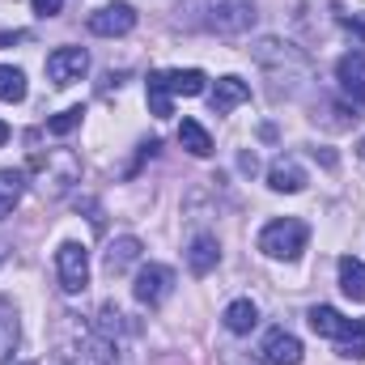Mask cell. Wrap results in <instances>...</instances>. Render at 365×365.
Returning a JSON list of instances; mask_svg holds the SVG:
<instances>
[{"instance_id": "30bf717a", "label": "cell", "mask_w": 365, "mask_h": 365, "mask_svg": "<svg viewBox=\"0 0 365 365\" xmlns=\"http://www.w3.org/2000/svg\"><path fill=\"white\" fill-rule=\"evenodd\" d=\"M268 187H272V191H284V195L302 191V187H306V170H302V162L289 158V153H280L272 166H268Z\"/></svg>"}, {"instance_id": "44dd1931", "label": "cell", "mask_w": 365, "mask_h": 365, "mask_svg": "<svg viewBox=\"0 0 365 365\" xmlns=\"http://www.w3.org/2000/svg\"><path fill=\"white\" fill-rule=\"evenodd\" d=\"M306 319H310V331H314V336H327V340H336L340 327H344V314L331 310V306H310Z\"/></svg>"}, {"instance_id": "8992f818", "label": "cell", "mask_w": 365, "mask_h": 365, "mask_svg": "<svg viewBox=\"0 0 365 365\" xmlns=\"http://www.w3.org/2000/svg\"><path fill=\"white\" fill-rule=\"evenodd\" d=\"M136 30V9L115 0V4H102L90 13V34L98 38H119V34H132Z\"/></svg>"}, {"instance_id": "484cf974", "label": "cell", "mask_w": 365, "mask_h": 365, "mask_svg": "<svg viewBox=\"0 0 365 365\" xmlns=\"http://www.w3.org/2000/svg\"><path fill=\"white\" fill-rule=\"evenodd\" d=\"M30 34L26 30H0V47H9V43H26Z\"/></svg>"}, {"instance_id": "d6986e66", "label": "cell", "mask_w": 365, "mask_h": 365, "mask_svg": "<svg viewBox=\"0 0 365 365\" xmlns=\"http://www.w3.org/2000/svg\"><path fill=\"white\" fill-rule=\"evenodd\" d=\"M21 195H26V170H0V217H9Z\"/></svg>"}, {"instance_id": "ba28073f", "label": "cell", "mask_w": 365, "mask_h": 365, "mask_svg": "<svg viewBox=\"0 0 365 365\" xmlns=\"http://www.w3.org/2000/svg\"><path fill=\"white\" fill-rule=\"evenodd\" d=\"M336 81H340V93H344L353 106H365V51H344V56H340Z\"/></svg>"}, {"instance_id": "52a82bcc", "label": "cell", "mask_w": 365, "mask_h": 365, "mask_svg": "<svg viewBox=\"0 0 365 365\" xmlns=\"http://www.w3.org/2000/svg\"><path fill=\"white\" fill-rule=\"evenodd\" d=\"M170 289H175V272L166 268V264H149V268H140L136 272V284H132V293H136V302L140 306H162L166 297H170Z\"/></svg>"}, {"instance_id": "4dcf8cb0", "label": "cell", "mask_w": 365, "mask_h": 365, "mask_svg": "<svg viewBox=\"0 0 365 365\" xmlns=\"http://www.w3.org/2000/svg\"><path fill=\"white\" fill-rule=\"evenodd\" d=\"M21 365H30V361H21Z\"/></svg>"}, {"instance_id": "e0dca14e", "label": "cell", "mask_w": 365, "mask_h": 365, "mask_svg": "<svg viewBox=\"0 0 365 365\" xmlns=\"http://www.w3.org/2000/svg\"><path fill=\"white\" fill-rule=\"evenodd\" d=\"M17 340H21V323H17V310L13 302L0 297V361H9L17 353Z\"/></svg>"}, {"instance_id": "4316f807", "label": "cell", "mask_w": 365, "mask_h": 365, "mask_svg": "<svg viewBox=\"0 0 365 365\" xmlns=\"http://www.w3.org/2000/svg\"><path fill=\"white\" fill-rule=\"evenodd\" d=\"M221 361H225V365H255V361H242L234 349H225V353H221Z\"/></svg>"}, {"instance_id": "ffe728a7", "label": "cell", "mask_w": 365, "mask_h": 365, "mask_svg": "<svg viewBox=\"0 0 365 365\" xmlns=\"http://www.w3.org/2000/svg\"><path fill=\"white\" fill-rule=\"evenodd\" d=\"M340 289H344L353 302H365V264L361 259H353V255L340 259Z\"/></svg>"}, {"instance_id": "9a60e30c", "label": "cell", "mask_w": 365, "mask_h": 365, "mask_svg": "<svg viewBox=\"0 0 365 365\" xmlns=\"http://www.w3.org/2000/svg\"><path fill=\"white\" fill-rule=\"evenodd\" d=\"M162 81H166V90L175 93V98H200L208 77L200 68H170V73H162Z\"/></svg>"}, {"instance_id": "5b68a950", "label": "cell", "mask_w": 365, "mask_h": 365, "mask_svg": "<svg viewBox=\"0 0 365 365\" xmlns=\"http://www.w3.org/2000/svg\"><path fill=\"white\" fill-rule=\"evenodd\" d=\"M90 73V51L86 47H56L51 56H47V77H51V86H73V81H81Z\"/></svg>"}, {"instance_id": "83f0119b", "label": "cell", "mask_w": 365, "mask_h": 365, "mask_svg": "<svg viewBox=\"0 0 365 365\" xmlns=\"http://www.w3.org/2000/svg\"><path fill=\"white\" fill-rule=\"evenodd\" d=\"M4 140H9V123H0V145H4Z\"/></svg>"}, {"instance_id": "ac0fdd59", "label": "cell", "mask_w": 365, "mask_h": 365, "mask_svg": "<svg viewBox=\"0 0 365 365\" xmlns=\"http://www.w3.org/2000/svg\"><path fill=\"white\" fill-rule=\"evenodd\" d=\"M179 145L191 158H208V153H212V136H208L204 123H195V119H182L179 123Z\"/></svg>"}, {"instance_id": "7c38bea8", "label": "cell", "mask_w": 365, "mask_h": 365, "mask_svg": "<svg viewBox=\"0 0 365 365\" xmlns=\"http://www.w3.org/2000/svg\"><path fill=\"white\" fill-rule=\"evenodd\" d=\"M217 264H221L217 238H212V234H195L191 247H187V268H191V276H208Z\"/></svg>"}, {"instance_id": "9c48e42d", "label": "cell", "mask_w": 365, "mask_h": 365, "mask_svg": "<svg viewBox=\"0 0 365 365\" xmlns=\"http://www.w3.org/2000/svg\"><path fill=\"white\" fill-rule=\"evenodd\" d=\"M259 357L268 365H302V340L284 327H272L259 344Z\"/></svg>"}, {"instance_id": "d4e9b609", "label": "cell", "mask_w": 365, "mask_h": 365, "mask_svg": "<svg viewBox=\"0 0 365 365\" xmlns=\"http://www.w3.org/2000/svg\"><path fill=\"white\" fill-rule=\"evenodd\" d=\"M60 4H64V0H34V13H38V17H56Z\"/></svg>"}, {"instance_id": "8fae6325", "label": "cell", "mask_w": 365, "mask_h": 365, "mask_svg": "<svg viewBox=\"0 0 365 365\" xmlns=\"http://www.w3.org/2000/svg\"><path fill=\"white\" fill-rule=\"evenodd\" d=\"M140 259V238H132V234H123V238H115L110 247H106V255H102V268L106 276H123L132 264Z\"/></svg>"}, {"instance_id": "277c9868", "label": "cell", "mask_w": 365, "mask_h": 365, "mask_svg": "<svg viewBox=\"0 0 365 365\" xmlns=\"http://www.w3.org/2000/svg\"><path fill=\"white\" fill-rule=\"evenodd\" d=\"M56 276L64 293H86L90 284V251L81 242H60L56 251Z\"/></svg>"}, {"instance_id": "f1b7e54d", "label": "cell", "mask_w": 365, "mask_h": 365, "mask_svg": "<svg viewBox=\"0 0 365 365\" xmlns=\"http://www.w3.org/2000/svg\"><path fill=\"white\" fill-rule=\"evenodd\" d=\"M51 365H64V361H60V357H56V361H51Z\"/></svg>"}, {"instance_id": "5bb4252c", "label": "cell", "mask_w": 365, "mask_h": 365, "mask_svg": "<svg viewBox=\"0 0 365 365\" xmlns=\"http://www.w3.org/2000/svg\"><path fill=\"white\" fill-rule=\"evenodd\" d=\"M221 323H225V331H230V336H247V331H255V323H259V310H255V302L238 297V302H230V306H225Z\"/></svg>"}, {"instance_id": "6da1fadb", "label": "cell", "mask_w": 365, "mask_h": 365, "mask_svg": "<svg viewBox=\"0 0 365 365\" xmlns=\"http://www.w3.org/2000/svg\"><path fill=\"white\" fill-rule=\"evenodd\" d=\"M175 13H179V26L208 30V34H221V38L247 34L259 17L255 0H182Z\"/></svg>"}, {"instance_id": "3957f363", "label": "cell", "mask_w": 365, "mask_h": 365, "mask_svg": "<svg viewBox=\"0 0 365 365\" xmlns=\"http://www.w3.org/2000/svg\"><path fill=\"white\" fill-rule=\"evenodd\" d=\"M306 238H310V230H306V221H297V217H280V221H268L264 230H259V251L268 255V259H297L302 251H306Z\"/></svg>"}, {"instance_id": "4fadbf2b", "label": "cell", "mask_w": 365, "mask_h": 365, "mask_svg": "<svg viewBox=\"0 0 365 365\" xmlns=\"http://www.w3.org/2000/svg\"><path fill=\"white\" fill-rule=\"evenodd\" d=\"M247 98H251V86H247L242 77H221V81L212 86V98H208V102H212V115H230V110L242 106Z\"/></svg>"}, {"instance_id": "603a6c76", "label": "cell", "mask_w": 365, "mask_h": 365, "mask_svg": "<svg viewBox=\"0 0 365 365\" xmlns=\"http://www.w3.org/2000/svg\"><path fill=\"white\" fill-rule=\"evenodd\" d=\"M26 98V73L13 64H0V102H21Z\"/></svg>"}, {"instance_id": "7a4b0ae2", "label": "cell", "mask_w": 365, "mask_h": 365, "mask_svg": "<svg viewBox=\"0 0 365 365\" xmlns=\"http://www.w3.org/2000/svg\"><path fill=\"white\" fill-rule=\"evenodd\" d=\"M251 56H255V64L272 77V93L280 98H293V93L302 90L310 77H314V64H310V56L306 51H297L293 43H280V38H259L255 47H251Z\"/></svg>"}, {"instance_id": "cb8c5ba5", "label": "cell", "mask_w": 365, "mask_h": 365, "mask_svg": "<svg viewBox=\"0 0 365 365\" xmlns=\"http://www.w3.org/2000/svg\"><path fill=\"white\" fill-rule=\"evenodd\" d=\"M81 119H86V106H68V110H60L56 119H47V136H68Z\"/></svg>"}, {"instance_id": "7402d4cb", "label": "cell", "mask_w": 365, "mask_h": 365, "mask_svg": "<svg viewBox=\"0 0 365 365\" xmlns=\"http://www.w3.org/2000/svg\"><path fill=\"white\" fill-rule=\"evenodd\" d=\"M145 98H149V110H153L158 119H166V115L175 110V106H170V102H175V93L166 90L162 73H149V81H145Z\"/></svg>"}, {"instance_id": "2e32d148", "label": "cell", "mask_w": 365, "mask_h": 365, "mask_svg": "<svg viewBox=\"0 0 365 365\" xmlns=\"http://www.w3.org/2000/svg\"><path fill=\"white\" fill-rule=\"evenodd\" d=\"M336 349H340V357L361 361L365 357V319H344V327L336 336Z\"/></svg>"}, {"instance_id": "f546056e", "label": "cell", "mask_w": 365, "mask_h": 365, "mask_svg": "<svg viewBox=\"0 0 365 365\" xmlns=\"http://www.w3.org/2000/svg\"><path fill=\"white\" fill-rule=\"evenodd\" d=\"M361 158H365V140H361Z\"/></svg>"}]
</instances>
